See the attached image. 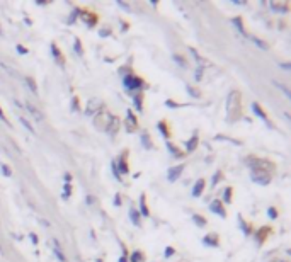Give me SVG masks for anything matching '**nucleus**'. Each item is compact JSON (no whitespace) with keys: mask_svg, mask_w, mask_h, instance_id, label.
I'll return each mask as SVG.
<instances>
[{"mask_svg":"<svg viewBox=\"0 0 291 262\" xmlns=\"http://www.w3.org/2000/svg\"><path fill=\"white\" fill-rule=\"evenodd\" d=\"M279 262H284V260H279Z\"/></svg>","mask_w":291,"mask_h":262,"instance_id":"nucleus-58","label":"nucleus"},{"mask_svg":"<svg viewBox=\"0 0 291 262\" xmlns=\"http://www.w3.org/2000/svg\"><path fill=\"white\" fill-rule=\"evenodd\" d=\"M193 220H194V223H196L198 225V227H206V220H204L203 217H201V215H194V217H193Z\"/></svg>","mask_w":291,"mask_h":262,"instance_id":"nucleus-26","label":"nucleus"},{"mask_svg":"<svg viewBox=\"0 0 291 262\" xmlns=\"http://www.w3.org/2000/svg\"><path fill=\"white\" fill-rule=\"evenodd\" d=\"M239 227L242 228V232L245 233V235H251V233H252V230L247 227V223L244 222V218H242V217H239Z\"/></svg>","mask_w":291,"mask_h":262,"instance_id":"nucleus-21","label":"nucleus"},{"mask_svg":"<svg viewBox=\"0 0 291 262\" xmlns=\"http://www.w3.org/2000/svg\"><path fill=\"white\" fill-rule=\"evenodd\" d=\"M279 67L283 68V70H286V72H288L289 68H291V65H289V63H279Z\"/></svg>","mask_w":291,"mask_h":262,"instance_id":"nucleus-51","label":"nucleus"},{"mask_svg":"<svg viewBox=\"0 0 291 262\" xmlns=\"http://www.w3.org/2000/svg\"><path fill=\"white\" fill-rule=\"evenodd\" d=\"M271 7H272V11H276V12H288V6H278V4L272 2Z\"/></svg>","mask_w":291,"mask_h":262,"instance_id":"nucleus-28","label":"nucleus"},{"mask_svg":"<svg viewBox=\"0 0 291 262\" xmlns=\"http://www.w3.org/2000/svg\"><path fill=\"white\" fill-rule=\"evenodd\" d=\"M165 106H167V108H174V109L181 108V104L174 102V100H165Z\"/></svg>","mask_w":291,"mask_h":262,"instance_id":"nucleus-43","label":"nucleus"},{"mask_svg":"<svg viewBox=\"0 0 291 262\" xmlns=\"http://www.w3.org/2000/svg\"><path fill=\"white\" fill-rule=\"evenodd\" d=\"M53 243H54V247H53V252H54V255L58 257V260H60V262H67L65 255H63V252L60 250V243H58V240H53Z\"/></svg>","mask_w":291,"mask_h":262,"instance_id":"nucleus-15","label":"nucleus"},{"mask_svg":"<svg viewBox=\"0 0 291 262\" xmlns=\"http://www.w3.org/2000/svg\"><path fill=\"white\" fill-rule=\"evenodd\" d=\"M267 217H269L271 220H276V218H278V211H276V209L271 206V208H267Z\"/></svg>","mask_w":291,"mask_h":262,"instance_id":"nucleus-38","label":"nucleus"},{"mask_svg":"<svg viewBox=\"0 0 291 262\" xmlns=\"http://www.w3.org/2000/svg\"><path fill=\"white\" fill-rule=\"evenodd\" d=\"M126 130H128L130 133L136 131V118L133 111H128V118H126Z\"/></svg>","mask_w":291,"mask_h":262,"instance_id":"nucleus-9","label":"nucleus"},{"mask_svg":"<svg viewBox=\"0 0 291 262\" xmlns=\"http://www.w3.org/2000/svg\"><path fill=\"white\" fill-rule=\"evenodd\" d=\"M125 87L128 90H136V89H142L145 82L140 79V77H135V75H128V77H125Z\"/></svg>","mask_w":291,"mask_h":262,"instance_id":"nucleus-2","label":"nucleus"},{"mask_svg":"<svg viewBox=\"0 0 291 262\" xmlns=\"http://www.w3.org/2000/svg\"><path fill=\"white\" fill-rule=\"evenodd\" d=\"M97 111H102V102L99 99H90V102L87 104V111H85V114H95Z\"/></svg>","mask_w":291,"mask_h":262,"instance_id":"nucleus-5","label":"nucleus"},{"mask_svg":"<svg viewBox=\"0 0 291 262\" xmlns=\"http://www.w3.org/2000/svg\"><path fill=\"white\" fill-rule=\"evenodd\" d=\"M210 211L211 213H216L218 217H221V218H226V209H225V206L221 201H211V204H210Z\"/></svg>","mask_w":291,"mask_h":262,"instance_id":"nucleus-4","label":"nucleus"},{"mask_svg":"<svg viewBox=\"0 0 291 262\" xmlns=\"http://www.w3.org/2000/svg\"><path fill=\"white\" fill-rule=\"evenodd\" d=\"M19 121H21V125H24V128H26V130H29L31 133H33V135H36V131H34L33 125H31V123L27 121V119H26L24 116H19Z\"/></svg>","mask_w":291,"mask_h":262,"instance_id":"nucleus-22","label":"nucleus"},{"mask_svg":"<svg viewBox=\"0 0 291 262\" xmlns=\"http://www.w3.org/2000/svg\"><path fill=\"white\" fill-rule=\"evenodd\" d=\"M252 182L261 184V186H267L271 182V176L266 174V171H254L252 172Z\"/></svg>","mask_w":291,"mask_h":262,"instance_id":"nucleus-3","label":"nucleus"},{"mask_svg":"<svg viewBox=\"0 0 291 262\" xmlns=\"http://www.w3.org/2000/svg\"><path fill=\"white\" fill-rule=\"evenodd\" d=\"M267 232H269V230H267V228H262V230H261V232H259V233H261V235H259V237H257V240H259V243H262V238H264V235L267 237Z\"/></svg>","mask_w":291,"mask_h":262,"instance_id":"nucleus-41","label":"nucleus"},{"mask_svg":"<svg viewBox=\"0 0 291 262\" xmlns=\"http://www.w3.org/2000/svg\"><path fill=\"white\" fill-rule=\"evenodd\" d=\"M204 179H198V182L194 184V187H193V196L194 197H198V196H201L203 194V191H204Z\"/></svg>","mask_w":291,"mask_h":262,"instance_id":"nucleus-11","label":"nucleus"},{"mask_svg":"<svg viewBox=\"0 0 291 262\" xmlns=\"http://www.w3.org/2000/svg\"><path fill=\"white\" fill-rule=\"evenodd\" d=\"M272 84H274L276 87H278V89H281V90H283V92H284V95H286V97H289V90H288V89H286V87H284V85H281V84H278V82H272Z\"/></svg>","mask_w":291,"mask_h":262,"instance_id":"nucleus-40","label":"nucleus"},{"mask_svg":"<svg viewBox=\"0 0 291 262\" xmlns=\"http://www.w3.org/2000/svg\"><path fill=\"white\" fill-rule=\"evenodd\" d=\"M223 199H225V203H230L231 201V187H226L223 191Z\"/></svg>","mask_w":291,"mask_h":262,"instance_id":"nucleus-34","label":"nucleus"},{"mask_svg":"<svg viewBox=\"0 0 291 262\" xmlns=\"http://www.w3.org/2000/svg\"><path fill=\"white\" fill-rule=\"evenodd\" d=\"M118 6H120V7H123V9H125V11H131V7L130 6H126V4L125 2H123V0H120V2H118Z\"/></svg>","mask_w":291,"mask_h":262,"instance_id":"nucleus-46","label":"nucleus"},{"mask_svg":"<svg viewBox=\"0 0 291 262\" xmlns=\"http://www.w3.org/2000/svg\"><path fill=\"white\" fill-rule=\"evenodd\" d=\"M26 82H27V85H29V89L34 92V94H38V87H36L34 84V80L31 79V77H26Z\"/></svg>","mask_w":291,"mask_h":262,"instance_id":"nucleus-29","label":"nucleus"},{"mask_svg":"<svg viewBox=\"0 0 291 262\" xmlns=\"http://www.w3.org/2000/svg\"><path fill=\"white\" fill-rule=\"evenodd\" d=\"M130 218H131V222H133V225L138 227L140 225V213L135 208H130Z\"/></svg>","mask_w":291,"mask_h":262,"instance_id":"nucleus-18","label":"nucleus"},{"mask_svg":"<svg viewBox=\"0 0 291 262\" xmlns=\"http://www.w3.org/2000/svg\"><path fill=\"white\" fill-rule=\"evenodd\" d=\"M140 211H142L143 217H150V211L147 208V196L145 194L140 196Z\"/></svg>","mask_w":291,"mask_h":262,"instance_id":"nucleus-13","label":"nucleus"},{"mask_svg":"<svg viewBox=\"0 0 291 262\" xmlns=\"http://www.w3.org/2000/svg\"><path fill=\"white\" fill-rule=\"evenodd\" d=\"M0 119H2V121H4V123H7V125H9V119L6 118V114H4V111H2V108H0Z\"/></svg>","mask_w":291,"mask_h":262,"instance_id":"nucleus-49","label":"nucleus"},{"mask_svg":"<svg viewBox=\"0 0 291 262\" xmlns=\"http://www.w3.org/2000/svg\"><path fill=\"white\" fill-rule=\"evenodd\" d=\"M70 192H72L70 184H65V187H63V199H68V197H70Z\"/></svg>","mask_w":291,"mask_h":262,"instance_id":"nucleus-36","label":"nucleus"},{"mask_svg":"<svg viewBox=\"0 0 291 262\" xmlns=\"http://www.w3.org/2000/svg\"><path fill=\"white\" fill-rule=\"evenodd\" d=\"M231 24H234L235 27H237L240 34L247 36V33H245V27H244V21H242V17H234V19H231Z\"/></svg>","mask_w":291,"mask_h":262,"instance_id":"nucleus-12","label":"nucleus"},{"mask_svg":"<svg viewBox=\"0 0 291 262\" xmlns=\"http://www.w3.org/2000/svg\"><path fill=\"white\" fill-rule=\"evenodd\" d=\"M0 172H2V176H6V177L12 176V171H11V167H9L7 164H0Z\"/></svg>","mask_w":291,"mask_h":262,"instance_id":"nucleus-24","label":"nucleus"},{"mask_svg":"<svg viewBox=\"0 0 291 262\" xmlns=\"http://www.w3.org/2000/svg\"><path fill=\"white\" fill-rule=\"evenodd\" d=\"M84 21H85V24H87V26H94L95 22H97V17H95L94 14H85Z\"/></svg>","mask_w":291,"mask_h":262,"instance_id":"nucleus-23","label":"nucleus"},{"mask_svg":"<svg viewBox=\"0 0 291 262\" xmlns=\"http://www.w3.org/2000/svg\"><path fill=\"white\" fill-rule=\"evenodd\" d=\"M203 243L206 247H218V235L216 233H210V235L203 238Z\"/></svg>","mask_w":291,"mask_h":262,"instance_id":"nucleus-10","label":"nucleus"},{"mask_svg":"<svg viewBox=\"0 0 291 262\" xmlns=\"http://www.w3.org/2000/svg\"><path fill=\"white\" fill-rule=\"evenodd\" d=\"M95 262H102V260H101V259H97V260H95Z\"/></svg>","mask_w":291,"mask_h":262,"instance_id":"nucleus-56","label":"nucleus"},{"mask_svg":"<svg viewBox=\"0 0 291 262\" xmlns=\"http://www.w3.org/2000/svg\"><path fill=\"white\" fill-rule=\"evenodd\" d=\"M172 254H174V249H172V247H167V249H165V257H170Z\"/></svg>","mask_w":291,"mask_h":262,"instance_id":"nucleus-50","label":"nucleus"},{"mask_svg":"<svg viewBox=\"0 0 291 262\" xmlns=\"http://www.w3.org/2000/svg\"><path fill=\"white\" fill-rule=\"evenodd\" d=\"M26 108H27V111H29L36 119H38V121H41V119H43V114H41V113L38 111V109H36L31 102H27V104H26Z\"/></svg>","mask_w":291,"mask_h":262,"instance_id":"nucleus-17","label":"nucleus"},{"mask_svg":"<svg viewBox=\"0 0 291 262\" xmlns=\"http://www.w3.org/2000/svg\"><path fill=\"white\" fill-rule=\"evenodd\" d=\"M74 48H75V51L80 55H84V49H82V44H80V39L79 38H75V43H74Z\"/></svg>","mask_w":291,"mask_h":262,"instance_id":"nucleus-33","label":"nucleus"},{"mask_svg":"<svg viewBox=\"0 0 291 262\" xmlns=\"http://www.w3.org/2000/svg\"><path fill=\"white\" fill-rule=\"evenodd\" d=\"M198 135H194V136H191V140L188 141V143H186V150H188L189 151V153H191V151H194V148H196V146H198Z\"/></svg>","mask_w":291,"mask_h":262,"instance_id":"nucleus-16","label":"nucleus"},{"mask_svg":"<svg viewBox=\"0 0 291 262\" xmlns=\"http://www.w3.org/2000/svg\"><path fill=\"white\" fill-rule=\"evenodd\" d=\"M51 53H53V57H54V60H56L58 63H63V55L58 51L56 44H51Z\"/></svg>","mask_w":291,"mask_h":262,"instance_id":"nucleus-20","label":"nucleus"},{"mask_svg":"<svg viewBox=\"0 0 291 262\" xmlns=\"http://www.w3.org/2000/svg\"><path fill=\"white\" fill-rule=\"evenodd\" d=\"M157 128H158V130H160V133L163 135V138H170V135H169V130H167V126H165V123H163V121L158 123Z\"/></svg>","mask_w":291,"mask_h":262,"instance_id":"nucleus-25","label":"nucleus"},{"mask_svg":"<svg viewBox=\"0 0 291 262\" xmlns=\"http://www.w3.org/2000/svg\"><path fill=\"white\" fill-rule=\"evenodd\" d=\"M186 90H188L189 94H191V97H199V92H198L196 89H193V87H191V85L186 87Z\"/></svg>","mask_w":291,"mask_h":262,"instance_id":"nucleus-39","label":"nucleus"},{"mask_svg":"<svg viewBox=\"0 0 291 262\" xmlns=\"http://www.w3.org/2000/svg\"><path fill=\"white\" fill-rule=\"evenodd\" d=\"M114 164H116V169H118V172H120V176H121V174H128L130 172L128 164H126V155H121L120 162H116V160H114Z\"/></svg>","mask_w":291,"mask_h":262,"instance_id":"nucleus-8","label":"nucleus"},{"mask_svg":"<svg viewBox=\"0 0 291 262\" xmlns=\"http://www.w3.org/2000/svg\"><path fill=\"white\" fill-rule=\"evenodd\" d=\"M184 171V165H177V167H172L169 169V172H167V179H169L170 182H176L177 179L181 177V174Z\"/></svg>","mask_w":291,"mask_h":262,"instance_id":"nucleus-6","label":"nucleus"},{"mask_svg":"<svg viewBox=\"0 0 291 262\" xmlns=\"http://www.w3.org/2000/svg\"><path fill=\"white\" fill-rule=\"evenodd\" d=\"M201 77H203V67H199L196 70V73H194V79L199 82V80H201Z\"/></svg>","mask_w":291,"mask_h":262,"instance_id":"nucleus-42","label":"nucleus"},{"mask_svg":"<svg viewBox=\"0 0 291 262\" xmlns=\"http://www.w3.org/2000/svg\"><path fill=\"white\" fill-rule=\"evenodd\" d=\"M174 60L177 63H179L181 67H188V62H186V58H183L181 55H174Z\"/></svg>","mask_w":291,"mask_h":262,"instance_id":"nucleus-35","label":"nucleus"},{"mask_svg":"<svg viewBox=\"0 0 291 262\" xmlns=\"http://www.w3.org/2000/svg\"><path fill=\"white\" fill-rule=\"evenodd\" d=\"M29 238H31V242H33L34 245L38 243V235H36V233H29Z\"/></svg>","mask_w":291,"mask_h":262,"instance_id":"nucleus-48","label":"nucleus"},{"mask_svg":"<svg viewBox=\"0 0 291 262\" xmlns=\"http://www.w3.org/2000/svg\"><path fill=\"white\" fill-rule=\"evenodd\" d=\"M189 51L194 55V58H196V60H198V62H204V60H203L201 57H199V53H198V51H196V49H194V48H191V49H189Z\"/></svg>","mask_w":291,"mask_h":262,"instance_id":"nucleus-45","label":"nucleus"},{"mask_svg":"<svg viewBox=\"0 0 291 262\" xmlns=\"http://www.w3.org/2000/svg\"><path fill=\"white\" fill-rule=\"evenodd\" d=\"M120 262H128V259H126V257H121Z\"/></svg>","mask_w":291,"mask_h":262,"instance_id":"nucleus-55","label":"nucleus"},{"mask_svg":"<svg viewBox=\"0 0 291 262\" xmlns=\"http://www.w3.org/2000/svg\"><path fill=\"white\" fill-rule=\"evenodd\" d=\"M240 116V92L231 90L226 97V121L234 123Z\"/></svg>","mask_w":291,"mask_h":262,"instance_id":"nucleus-1","label":"nucleus"},{"mask_svg":"<svg viewBox=\"0 0 291 262\" xmlns=\"http://www.w3.org/2000/svg\"><path fill=\"white\" fill-rule=\"evenodd\" d=\"M72 182V176L70 174H65V184H70Z\"/></svg>","mask_w":291,"mask_h":262,"instance_id":"nucleus-54","label":"nucleus"},{"mask_svg":"<svg viewBox=\"0 0 291 262\" xmlns=\"http://www.w3.org/2000/svg\"><path fill=\"white\" fill-rule=\"evenodd\" d=\"M221 176H223V174H221L220 171L215 172V176H213V181H211V186H216V184L221 181Z\"/></svg>","mask_w":291,"mask_h":262,"instance_id":"nucleus-37","label":"nucleus"},{"mask_svg":"<svg viewBox=\"0 0 291 262\" xmlns=\"http://www.w3.org/2000/svg\"><path fill=\"white\" fill-rule=\"evenodd\" d=\"M114 204H116V206H121V196H120V194H116V197H114Z\"/></svg>","mask_w":291,"mask_h":262,"instance_id":"nucleus-52","label":"nucleus"},{"mask_svg":"<svg viewBox=\"0 0 291 262\" xmlns=\"http://www.w3.org/2000/svg\"><path fill=\"white\" fill-rule=\"evenodd\" d=\"M0 252H2V247H0Z\"/></svg>","mask_w":291,"mask_h":262,"instance_id":"nucleus-57","label":"nucleus"},{"mask_svg":"<svg viewBox=\"0 0 291 262\" xmlns=\"http://www.w3.org/2000/svg\"><path fill=\"white\" fill-rule=\"evenodd\" d=\"M16 49H17V51H19V53H24V55L27 53V48H26V46H21V44H17V48H16Z\"/></svg>","mask_w":291,"mask_h":262,"instance_id":"nucleus-47","label":"nucleus"},{"mask_svg":"<svg viewBox=\"0 0 291 262\" xmlns=\"http://www.w3.org/2000/svg\"><path fill=\"white\" fill-rule=\"evenodd\" d=\"M79 109H80V100H79V97H77V95H75V97L72 99V111L77 113V111H79Z\"/></svg>","mask_w":291,"mask_h":262,"instance_id":"nucleus-30","label":"nucleus"},{"mask_svg":"<svg viewBox=\"0 0 291 262\" xmlns=\"http://www.w3.org/2000/svg\"><path fill=\"white\" fill-rule=\"evenodd\" d=\"M85 201H87V204H92L95 201V197L94 196H87V199H85Z\"/></svg>","mask_w":291,"mask_h":262,"instance_id":"nucleus-53","label":"nucleus"},{"mask_svg":"<svg viewBox=\"0 0 291 262\" xmlns=\"http://www.w3.org/2000/svg\"><path fill=\"white\" fill-rule=\"evenodd\" d=\"M130 260H131V262H143V260H145V255H143V252H140V250H135L133 254H131Z\"/></svg>","mask_w":291,"mask_h":262,"instance_id":"nucleus-19","label":"nucleus"},{"mask_svg":"<svg viewBox=\"0 0 291 262\" xmlns=\"http://www.w3.org/2000/svg\"><path fill=\"white\" fill-rule=\"evenodd\" d=\"M167 148H169L170 153H172V155H176V157H179V155H181V153H179V150H177V146H176V145H172L170 141H167Z\"/></svg>","mask_w":291,"mask_h":262,"instance_id":"nucleus-32","label":"nucleus"},{"mask_svg":"<svg viewBox=\"0 0 291 262\" xmlns=\"http://www.w3.org/2000/svg\"><path fill=\"white\" fill-rule=\"evenodd\" d=\"M252 111H254V114H256V116L261 118L262 121H266V125H267V126H271L269 119H267V114L264 113V109H262L257 102H252Z\"/></svg>","mask_w":291,"mask_h":262,"instance_id":"nucleus-7","label":"nucleus"},{"mask_svg":"<svg viewBox=\"0 0 291 262\" xmlns=\"http://www.w3.org/2000/svg\"><path fill=\"white\" fill-rule=\"evenodd\" d=\"M142 143L145 145V148H152V141H150V136L147 135V133H145V135L142 136Z\"/></svg>","mask_w":291,"mask_h":262,"instance_id":"nucleus-31","label":"nucleus"},{"mask_svg":"<svg viewBox=\"0 0 291 262\" xmlns=\"http://www.w3.org/2000/svg\"><path fill=\"white\" fill-rule=\"evenodd\" d=\"M249 39H251V41H252V43H254V44H256V46H259V48H261V49H269V44H267V43H266V41L259 39V38H257V36H249Z\"/></svg>","mask_w":291,"mask_h":262,"instance_id":"nucleus-14","label":"nucleus"},{"mask_svg":"<svg viewBox=\"0 0 291 262\" xmlns=\"http://www.w3.org/2000/svg\"><path fill=\"white\" fill-rule=\"evenodd\" d=\"M142 95H140V94H136L135 95V97H133V100H135V106H136V109H138V111L140 113H142L143 111V106H142Z\"/></svg>","mask_w":291,"mask_h":262,"instance_id":"nucleus-27","label":"nucleus"},{"mask_svg":"<svg viewBox=\"0 0 291 262\" xmlns=\"http://www.w3.org/2000/svg\"><path fill=\"white\" fill-rule=\"evenodd\" d=\"M99 34H101L102 38H106V36H109V34H111V29H109V27H104V29H101V31H99Z\"/></svg>","mask_w":291,"mask_h":262,"instance_id":"nucleus-44","label":"nucleus"}]
</instances>
